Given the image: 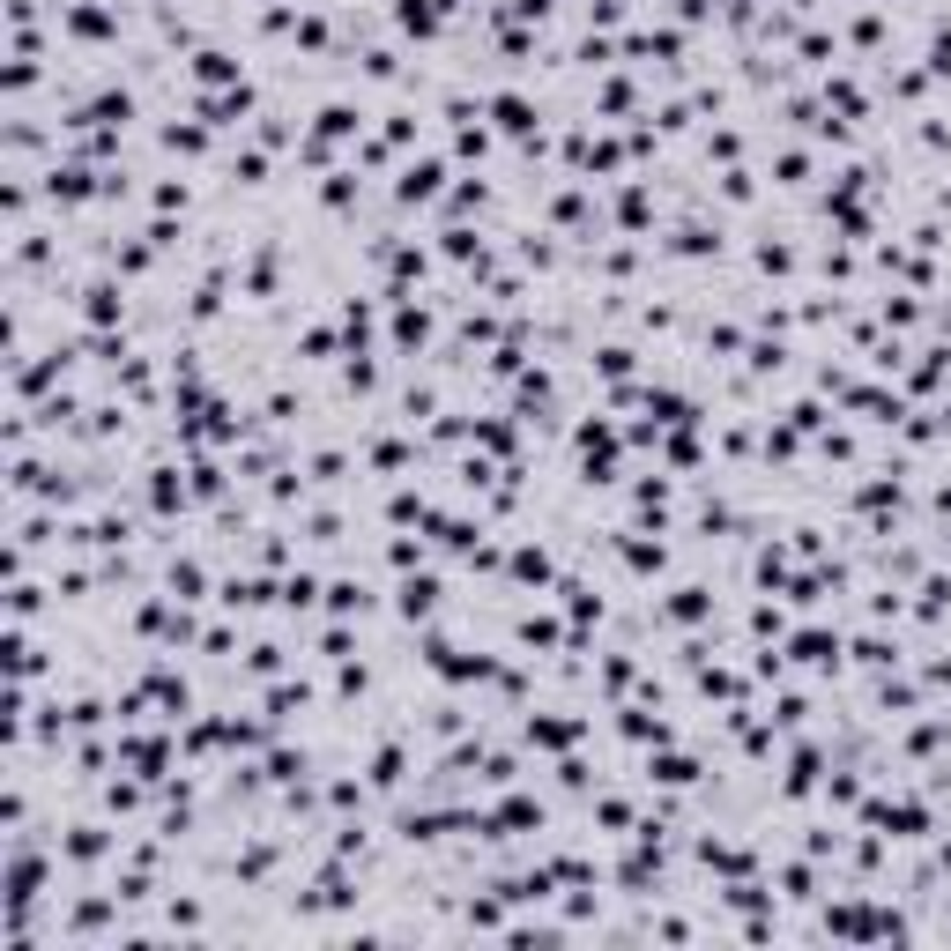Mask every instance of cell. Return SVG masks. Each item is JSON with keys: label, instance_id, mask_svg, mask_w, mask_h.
<instances>
[{"label": "cell", "instance_id": "cell-1", "mask_svg": "<svg viewBox=\"0 0 951 951\" xmlns=\"http://www.w3.org/2000/svg\"><path fill=\"white\" fill-rule=\"evenodd\" d=\"M68 855H75V862H97V855H104V833H90V826H82V833L68 840Z\"/></svg>", "mask_w": 951, "mask_h": 951}, {"label": "cell", "instance_id": "cell-2", "mask_svg": "<svg viewBox=\"0 0 951 951\" xmlns=\"http://www.w3.org/2000/svg\"><path fill=\"white\" fill-rule=\"evenodd\" d=\"M691 773H699V766H691V758H662V766H654V780H669V788H684Z\"/></svg>", "mask_w": 951, "mask_h": 951}, {"label": "cell", "instance_id": "cell-3", "mask_svg": "<svg viewBox=\"0 0 951 951\" xmlns=\"http://www.w3.org/2000/svg\"><path fill=\"white\" fill-rule=\"evenodd\" d=\"M944 870H951V848H944Z\"/></svg>", "mask_w": 951, "mask_h": 951}]
</instances>
